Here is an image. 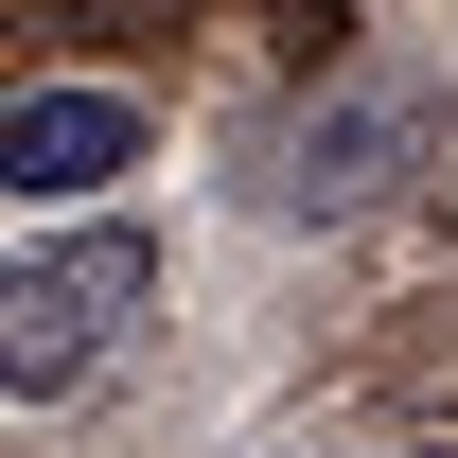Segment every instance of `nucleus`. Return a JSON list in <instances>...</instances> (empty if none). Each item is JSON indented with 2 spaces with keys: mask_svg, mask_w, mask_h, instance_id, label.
Returning a JSON list of instances; mask_svg holds the SVG:
<instances>
[{
  "mask_svg": "<svg viewBox=\"0 0 458 458\" xmlns=\"http://www.w3.org/2000/svg\"><path fill=\"white\" fill-rule=\"evenodd\" d=\"M141 283H159V247H141V229H54V247H18V265H0V405L89 388L106 335L141 318Z\"/></svg>",
  "mask_w": 458,
  "mask_h": 458,
  "instance_id": "nucleus-1",
  "label": "nucleus"
},
{
  "mask_svg": "<svg viewBox=\"0 0 458 458\" xmlns=\"http://www.w3.org/2000/svg\"><path fill=\"white\" fill-rule=\"evenodd\" d=\"M106 176H141V106L123 89H18L0 106V194H106Z\"/></svg>",
  "mask_w": 458,
  "mask_h": 458,
  "instance_id": "nucleus-2",
  "label": "nucleus"
}]
</instances>
